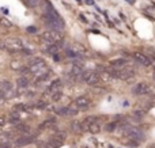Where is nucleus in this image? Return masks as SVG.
Returning <instances> with one entry per match:
<instances>
[{
  "instance_id": "obj_11",
  "label": "nucleus",
  "mask_w": 155,
  "mask_h": 148,
  "mask_svg": "<svg viewBox=\"0 0 155 148\" xmlns=\"http://www.w3.org/2000/svg\"><path fill=\"white\" fill-rule=\"evenodd\" d=\"M91 101L88 97H86V95H80V97H78L75 99V106L79 110H86V109L90 106Z\"/></svg>"
},
{
  "instance_id": "obj_5",
  "label": "nucleus",
  "mask_w": 155,
  "mask_h": 148,
  "mask_svg": "<svg viewBox=\"0 0 155 148\" xmlns=\"http://www.w3.org/2000/svg\"><path fill=\"white\" fill-rule=\"evenodd\" d=\"M54 113L57 116H63V117H74L79 113V109L76 106H63V108H57L54 110Z\"/></svg>"
},
{
  "instance_id": "obj_28",
  "label": "nucleus",
  "mask_w": 155,
  "mask_h": 148,
  "mask_svg": "<svg viewBox=\"0 0 155 148\" xmlns=\"http://www.w3.org/2000/svg\"><path fill=\"white\" fill-rule=\"evenodd\" d=\"M65 56H67L68 59H78V57H79V54H78L76 52H74V50H67V52H65Z\"/></svg>"
},
{
  "instance_id": "obj_17",
  "label": "nucleus",
  "mask_w": 155,
  "mask_h": 148,
  "mask_svg": "<svg viewBox=\"0 0 155 148\" xmlns=\"http://www.w3.org/2000/svg\"><path fill=\"white\" fill-rule=\"evenodd\" d=\"M109 64H110V67H113V68H121V67H124V65L127 64V60L121 59V57H117V59L110 60Z\"/></svg>"
},
{
  "instance_id": "obj_2",
  "label": "nucleus",
  "mask_w": 155,
  "mask_h": 148,
  "mask_svg": "<svg viewBox=\"0 0 155 148\" xmlns=\"http://www.w3.org/2000/svg\"><path fill=\"white\" fill-rule=\"evenodd\" d=\"M40 40L42 42H45L46 45L48 43H53V42H60V41L64 40V33L63 30H48V31H44L42 34L40 35Z\"/></svg>"
},
{
  "instance_id": "obj_20",
  "label": "nucleus",
  "mask_w": 155,
  "mask_h": 148,
  "mask_svg": "<svg viewBox=\"0 0 155 148\" xmlns=\"http://www.w3.org/2000/svg\"><path fill=\"white\" fill-rule=\"evenodd\" d=\"M15 130L16 132H21V133H27L29 132V127H27L26 124H21V122H19V124L15 125Z\"/></svg>"
},
{
  "instance_id": "obj_15",
  "label": "nucleus",
  "mask_w": 155,
  "mask_h": 148,
  "mask_svg": "<svg viewBox=\"0 0 155 148\" xmlns=\"http://www.w3.org/2000/svg\"><path fill=\"white\" fill-rule=\"evenodd\" d=\"M102 129V124L101 121H99L98 118H95L93 122L90 124V127H88V132L93 133V135H97V133H99Z\"/></svg>"
},
{
  "instance_id": "obj_14",
  "label": "nucleus",
  "mask_w": 155,
  "mask_h": 148,
  "mask_svg": "<svg viewBox=\"0 0 155 148\" xmlns=\"http://www.w3.org/2000/svg\"><path fill=\"white\" fill-rule=\"evenodd\" d=\"M53 76V72L52 71H45L44 73H41V75L35 76V84H40V83H46V82L49 80V79Z\"/></svg>"
},
{
  "instance_id": "obj_32",
  "label": "nucleus",
  "mask_w": 155,
  "mask_h": 148,
  "mask_svg": "<svg viewBox=\"0 0 155 148\" xmlns=\"http://www.w3.org/2000/svg\"><path fill=\"white\" fill-rule=\"evenodd\" d=\"M26 30H27V33H30V34H35V33H37V27H33V26H29Z\"/></svg>"
},
{
  "instance_id": "obj_29",
  "label": "nucleus",
  "mask_w": 155,
  "mask_h": 148,
  "mask_svg": "<svg viewBox=\"0 0 155 148\" xmlns=\"http://www.w3.org/2000/svg\"><path fill=\"white\" fill-rule=\"evenodd\" d=\"M0 24H3V26H5V27H11V26H12V23H11L8 19H5V18H0Z\"/></svg>"
},
{
  "instance_id": "obj_27",
  "label": "nucleus",
  "mask_w": 155,
  "mask_h": 148,
  "mask_svg": "<svg viewBox=\"0 0 155 148\" xmlns=\"http://www.w3.org/2000/svg\"><path fill=\"white\" fill-rule=\"evenodd\" d=\"M63 97V90H60V91H56L52 94V99L54 101V102H57V101H60Z\"/></svg>"
},
{
  "instance_id": "obj_25",
  "label": "nucleus",
  "mask_w": 155,
  "mask_h": 148,
  "mask_svg": "<svg viewBox=\"0 0 155 148\" xmlns=\"http://www.w3.org/2000/svg\"><path fill=\"white\" fill-rule=\"evenodd\" d=\"M71 129L74 132H82V127H80V121H74L71 124Z\"/></svg>"
},
{
  "instance_id": "obj_10",
  "label": "nucleus",
  "mask_w": 155,
  "mask_h": 148,
  "mask_svg": "<svg viewBox=\"0 0 155 148\" xmlns=\"http://www.w3.org/2000/svg\"><path fill=\"white\" fill-rule=\"evenodd\" d=\"M63 41H60V42H53V43H48V45H45V48H44V53L46 54H56L59 53V50L63 48Z\"/></svg>"
},
{
  "instance_id": "obj_37",
  "label": "nucleus",
  "mask_w": 155,
  "mask_h": 148,
  "mask_svg": "<svg viewBox=\"0 0 155 148\" xmlns=\"http://www.w3.org/2000/svg\"><path fill=\"white\" fill-rule=\"evenodd\" d=\"M91 33H94V34H101V31L99 30H90Z\"/></svg>"
},
{
  "instance_id": "obj_1",
  "label": "nucleus",
  "mask_w": 155,
  "mask_h": 148,
  "mask_svg": "<svg viewBox=\"0 0 155 148\" xmlns=\"http://www.w3.org/2000/svg\"><path fill=\"white\" fill-rule=\"evenodd\" d=\"M0 48L10 52V53H18V52H21L22 49L25 48V43H23V41L19 40V38L10 37V38H7V40L2 41Z\"/></svg>"
},
{
  "instance_id": "obj_40",
  "label": "nucleus",
  "mask_w": 155,
  "mask_h": 148,
  "mask_svg": "<svg viewBox=\"0 0 155 148\" xmlns=\"http://www.w3.org/2000/svg\"><path fill=\"white\" fill-rule=\"evenodd\" d=\"M76 2H78V3H82V0H76Z\"/></svg>"
},
{
  "instance_id": "obj_21",
  "label": "nucleus",
  "mask_w": 155,
  "mask_h": 148,
  "mask_svg": "<svg viewBox=\"0 0 155 148\" xmlns=\"http://www.w3.org/2000/svg\"><path fill=\"white\" fill-rule=\"evenodd\" d=\"M117 125H118L117 121H112V122H109V124L105 125V130H106V132H114L116 128H117Z\"/></svg>"
},
{
  "instance_id": "obj_33",
  "label": "nucleus",
  "mask_w": 155,
  "mask_h": 148,
  "mask_svg": "<svg viewBox=\"0 0 155 148\" xmlns=\"http://www.w3.org/2000/svg\"><path fill=\"white\" fill-rule=\"evenodd\" d=\"M79 19L83 22V23H87V22H88V21H87V18H86L84 15H82V14H79Z\"/></svg>"
},
{
  "instance_id": "obj_16",
  "label": "nucleus",
  "mask_w": 155,
  "mask_h": 148,
  "mask_svg": "<svg viewBox=\"0 0 155 148\" xmlns=\"http://www.w3.org/2000/svg\"><path fill=\"white\" fill-rule=\"evenodd\" d=\"M56 122H57L56 117H51V118L45 120V121H44L42 124L38 127V129H40V130H44V129H48V128H52L54 124H56Z\"/></svg>"
},
{
  "instance_id": "obj_22",
  "label": "nucleus",
  "mask_w": 155,
  "mask_h": 148,
  "mask_svg": "<svg viewBox=\"0 0 155 148\" xmlns=\"http://www.w3.org/2000/svg\"><path fill=\"white\" fill-rule=\"evenodd\" d=\"M11 68L16 69V71H21L22 68H23V63L19 61V60H12V61H11Z\"/></svg>"
},
{
  "instance_id": "obj_7",
  "label": "nucleus",
  "mask_w": 155,
  "mask_h": 148,
  "mask_svg": "<svg viewBox=\"0 0 155 148\" xmlns=\"http://www.w3.org/2000/svg\"><path fill=\"white\" fill-rule=\"evenodd\" d=\"M80 76H82V80H84L88 86H95L101 79V73L97 72H83Z\"/></svg>"
},
{
  "instance_id": "obj_41",
  "label": "nucleus",
  "mask_w": 155,
  "mask_h": 148,
  "mask_svg": "<svg viewBox=\"0 0 155 148\" xmlns=\"http://www.w3.org/2000/svg\"><path fill=\"white\" fill-rule=\"evenodd\" d=\"M153 78H154V82H155V72H154V76H153Z\"/></svg>"
},
{
  "instance_id": "obj_3",
  "label": "nucleus",
  "mask_w": 155,
  "mask_h": 148,
  "mask_svg": "<svg viewBox=\"0 0 155 148\" xmlns=\"http://www.w3.org/2000/svg\"><path fill=\"white\" fill-rule=\"evenodd\" d=\"M27 69H29L30 75H34V76H38L41 73H44L45 71H48L46 69V63L42 59H40V57H35L34 60H31L27 64Z\"/></svg>"
},
{
  "instance_id": "obj_4",
  "label": "nucleus",
  "mask_w": 155,
  "mask_h": 148,
  "mask_svg": "<svg viewBox=\"0 0 155 148\" xmlns=\"http://www.w3.org/2000/svg\"><path fill=\"white\" fill-rule=\"evenodd\" d=\"M121 135L124 136V137L129 139V140H135V141H142L143 139H144V135H143V132L139 129V128H135V127H128V125H125V127L121 128Z\"/></svg>"
},
{
  "instance_id": "obj_8",
  "label": "nucleus",
  "mask_w": 155,
  "mask_h": 148,
  "mask_svg": "<svg viewBox=\"0 0 155 148\" xmlns=\"http://www.w3.org/2000/svg\"><path fill=\"white\" fill-rule=\"evenodd\" d=\"M134 76H135V71L132 69V68L127 67V65H124V67H121V68H117V76H116V79L129 80V79L134 78Z\"/></svg>"
},
{
  "instance_id": "obj_42",
  "label": "nucleus",
  "mask_w": 155,
  "mask_h": 148,
  "mask_svg": "<svg viewBox=\"0 0 155 148\" xmlns=\"http://www.w3.org/2000/svg\"><path fill=\"white\" fill-rule=\"evenodd\" d=\"M150 148H155V146H153V147H150Z\"/></svg>"
},
{
  "instance_id": "obj_34",
  "label": "nucleus",
  "mask_w": 155,
  "mask_h": 148,
  "mask_svg": "<svg viewBox=\"0 0 155 148\" xmlns=\"http://www.w3.org/2000/svg\"><path fill=\"white\" fill-rule=\"evenodd\" d=\"M5 122H7V118L2 116V117H0V127H3V125H4Z\"/></svg>"
},
{
  "instance_id": "obj_24",
  "label": "nucleus",
  "mask_w": 155,
  "mask_h": 148,
  "mask_svg": "<svg viewBox=\"0 0 155 148\" xmlns=\"http://www.w3.org/2000/svg\"><path fill=\"white\" fill-rule=\"evenodd\" d=\"M22 3H23L26 7L33 8V7H35V5L38 4V0H22Z\"/></svg>"
},
{
  "instance_id": "obj_35",
  "label": "nucleus",
  "mask_w": 155,
  "mask_h": 148,
  "mask_svg": "<svg viewBox=\"0 0 155 148\" xmlns=\"http://www.w3.org/2000/svg\"><path fill=\"white\" fill-rule=\"evenodd\" d=\"M0 11H2L3 14H5V15H8V14H10V11H8L7 7H2V8H0Z\"/></svg>"
},
{
  "instance_id": "obj_26",
  "label": "nucleus",
  "mask_w": 155,
  "mask_h": 148,
  "mask_svg": "<svg viewBox=\"0 0 155 148\" xmlns=\"http://www.w3.org/2000/svg\"><path fill=\"white\" fill-rule=\"evenodd\" d=\"M34 108H37V109H45V108H48V102L46 101H38V102H35L34 103Z\"/></svg>"
},
{
  "instance_id": "obj_30",
  "label": "nucleus",
  "mask_w": 155,
  "mask_h": 148,
  "mask_svg": "<svg viewBox=\"0 0 155 148\" xmlns=\"http://www.w3.org/2000/svg\"><path fill=\"white\" fill-rule=\"evenodd\" d=\"M15 111H27V106H25V105H16L15 106V109H14Z\"/></svg>"
},
{
  "instance_id": "obj_18",
  "label": "nucleus",
  "mask_w": 155,
  "mask_h": 148,
  "mask_svg": "<svg viewBox=\"0 0 155 148\" xmlns=\"http://www.w3.org/2000/svg\"><path fill=\"white\" fill-rule=\"evenodd\" d=\"M16 84H18V88L26 90L27 87H29V80H27L26 76H21V78H18V80H16Z\"/></svg>"
},
{
  "instance_id": "obj_6",
  "label": "nucleus",
  "mask_w": 155,
  "mask_h": 148,
  "mask_svg": "<svg viewBox=\"0 0 155 148\" xmlns=\"http://www.w3.org/2000/svg\"><path fill=\"white\" fill-rule=\"evenodd\" d=\"M132 92L135 95H137V97H146V95H148L151 92V87L147 83L142 82V83L135 84L134 88H132Z\"/></svg>"
},
{
  "instance_id": "obj_23",
  "label": "nucleus",
  "mask_w": 155,
  "mask_h": 148,
  "mask_svg": "<svg viewBox=\"0 0 155 148\" xmlns=\"http://www.w3.org/2000/svg\"><path fill=\"white\" fill-rule=\"evenodd\" d=\"M144 114H146V111L143 110V109H136V110L132 111V116H134L135 118H137V120L143 118V117H144Z\"/></svg>"
},
{
  "instance_id": "obj_36",
  "label": "nucleus",
  "mask_w": 155,
  "mask_h": 148,
  "mask_svg": "<svg viewBox=\"0 0 155 148\" xmlns=\"http://www.w3.org/2000/svg\"><path fill=\"white\" fill-rule=\"evenodd\" d=\"M84 3L87 5H94V4H95V2H94V0H84Z\"/></svg>"
},
{
  "instance_id": "obj_19",
  "label": "nucleus",
  "mask_w": 155,
  "mask_h": 148,
  "mask_svg": "<svg viewBox=\"0 0 155 148\" xmlns=\"http://www.w3.org/2000/svg\"><path fill=\"white\" fill-rule=\"evenodd\" d=\"M82 73H83V67H82V64H74L72 71H71V75L78 76V75H82Z\"/></svg>"
},
{
  "instance_id": "obj_39",
  "label": "nucleus",
  "mask_w": 155,
  "mask_h": 148,
  "mask_svg": "<svg viewBox=\"0 0 155 148\" xmlns=\"http://www.w3.org/2000/svg\"><path fill=\"white\" fill-rule=\"evenodd\" d=\"M3 101H4V98H3V95L0 94V105H2V103H3Z\"/></svg>"
},
{
  "instance_id": "obj_13",
  "label": "nucleus",
  "mask_w": 155,
  "mask_h": 148,
  "mask_svg": "<svg viewBox=\"0 0 155 148\" xmlns=\"http://www.w3.org/2000/svg\"><path fill=\"white\" fill-rule=\"evenodd\" d=\"M60 90H63V84H61V80L60 79H56V80H53L51 84H49L48 90H46V94H53V92L56 91H60Z\"/></svg>"
},
{
  "instance_id": "obj_38",
  "label": "nucleus",
  "mask_w": 155,
  "mask_h": 148,
  "mask_svg": "<svg viewBox=\"0 0 155 148\" xmlns=\"http://www.w3.org/2000/svg\"><path fill=\"white\" fill-rule=\"evenodd\" d=\"M127 3H129V4H135L136 3V0H125Z\"/></svg>"
},
{
  "instance_id": "obj_12",
  "label": "nucleus",
  "mask_w": 155,
  "mask_h": 148,
  "mask_svg": "<svg viewBox=\"0 0 155 148\" xmlns=\"http://www.w3.org/2000/svg\"><path fill=\"white\" fill-rule=\"evenodd\" d=\"M35 140V136H27V135H23L21 137H18L15 140V146L18 147H23V146H27V144H31L33 141Z\"/></svg>"
},
{
  "instance_id": "obj_31",
  "label": "nucleus",
  "mask_w": 155,
  "mask_h": 148,
  "mask_svg": "<svg viewBox=\"0 0 155 148\" xmlns=\"http://www.w3.org/2000/svg\"><path fill=\"white\" fill-rule=\"evenodd\" d=\"M128 147H131V148H135V147H137L139 146V141H135V140H132V141H128Z\"/></svg>"
},
{
  "instance_id": "obj_9",
  "label": "nucleus",
  "mask_w": 155,
  "mask_h": 148,
  "mask_svg": "<svg viewBox=\"0 0 155 148\" xmlns=\"http://www.w3.org/2000/svg\"><path fill=\"white\" fill-rule=\"evenodd\" d=\"M132 59L140 65H144V67H148V65L153 64L151 59L148 56H146L144 53H140V52H134L132 53Z\"/></svg>"
}]
</instances>
